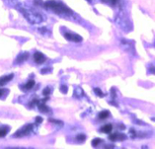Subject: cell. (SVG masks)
<instances>
[{"mask_svg": "<svg viewBox=\"0 0 155 149\" xmlns=\"http://www.w3.org/2000/svg\"><path fill=\"white\" fill-rule=\"evenodd\" d=\"M64 38L70 42H74V43H80L82 41V38H81L79 35L72 34V33H65L64 34Z\"/></svg>", "mask_w": 155, "mask_h": 149, "instance_id": "4", "label": "cell"}, {"mask_svg": "<svg viewBox=\"0 0 155 149\" xmlns=\"http://www.w3.org/2000/svg\"><path fill=\"white\" fill-rule=\"evenodd\" d=\"M76 138H77V140L79 141V142H83V141L86 139V136H85L84 134H79V135L76 137Z\"/></svg>", "mask_w": 155, "mask_h": 149, "instance_id": "17", "label": "cell"}, {"mask_svg": "<svg viewBox=\"0 0 155 149\" xmlns=\"http://www.w3.org/2000/svg\"><path fill=\"white\" fill-rule=\"evenodd\" d=\"M34 60L36 63L38 64H41L46 61V56L43 54L41 52H36L34 54Z\"/></svg>", "mask_w": 155, "mask_h": 149, "instance_id": "6", "label": "cell"}, {"mask_svg": "<svg viewBox=\"0 0 155 149\" xmlns=\"http://www.w3.org/2000/svg\"><path fill=\"white\" fill-rule=\"evenodd\" d=\"M45 7L48 9H50V10L54 11L56 14L58 15H64V16H70L72 15V11L64 5L63 3L59 1H55V0H50V1H47L45 4Z\"/></svg>", "mask_w": 155, "mask_h": 149, "instance_id": "2", "label": "cell"}, {"mask_svg": "<svg viewBox=\"0 0 155 149\" xmlns=\"http://www.w3.org/2000/svg\"><path fill=\"white\" fill-rule=\"evenodd\" d=\"M13 77H14L13 74H9V75H5V76H2V77H0V86L5 85L6 83H8L9 81L12 80Z\"/></svg>", "mask_w": 155, "mask_h": 149, "instance_id": "8", "label": "cell"}, {"mask_svg": "<svg viewBox=\"0 0 155 149\" xmlns=\"http://www.w3.org/2000/svg\"><path fill=\"white\" fill-rule=\"evenodd\" d=\"M100 142H102L101 139L100 138H96V139H94V140L92 141V145H93V146H97Z\"/></svg>", "mask_w": 155, "mask_h": 149, "instance_id": "18", "label": "cell"}, {"mask_svg": "<svg viewBox=\"0 0 155 149\" xmlns=\"http://www.w3.org/2000/svg\"><path fill=\"white\" fill-rule=\"evenodd\" d=\"M9 5L14 7L17 10H19L30 24H39V23L43 22L44 19H45L41 14L23 6L19 2V0H9Z\"/></svg>", "mask_w": 155, "mask_h": 149, "instance_id": "1", "label": "cell"}, {"mask_svg": "<svg viewBox=\"0 0 155 149\" xmlns=\"http://www.w3.org/2000/svg\"><path fill=\"white\" fill-rule=\"evenodd\" d=\"M35 86V81L34 80H29L28 82L25 84L24 87H22V89L24 90H31L32 88H33Z\"/></svg>", "mask_w": 155, "mask_h": 149, "instance_id": "12", "label": "cell"}, {"mask_svg": "<svg viewBox=\"0 0 155 149\" xmlns=\"http://www.w3.org/2000/svg\"><path fill=\"white\" fill-rule=\"evenodd\" d=\"M109 2H111V3H115V2H117V0H108Z\"/></svg>", "mask_w": 155, "mask_h": 149, "instance_id": "24", "label": "cell"}, {"mask_svg": "<svg viewBox=\"0 0 155 149\" xmlns=\"http://www.w3.org/2000/svg\"><path fill=\"white\" fill-rule=\"evenodd\" d=\"M50 122H54V123H58V125H62V122H59V120H50Z\"/></svg>", "mask_w": 155, "mask_h": 149, "instance_id": "21", "label": "cell"}, {"mask_svg": "<svg viewBox=\"0 0 155 149\" xmlns=\"http://www.w3.org/2000/svg\"><path fill=\"white\" fill-rule=\"evenodd\" d=\"M112 129H113V125H111V123H108V125H104V127H102L100 131L104 132V133H110V132L112 131Z\"/></svg>", "mask_w": 155, "mask_h": 149, "instance_id": "10", "label": "cell"}, {"mask_svg": "<svg viewBox=\"0 0 155 149\" xmlns=\"http://www.w3.org/2000/svg\"><path fill=\"white\" fill-rule=\"evenodd\" d=\"M83 91L80 89V88H77V89H76V91H75V97H78V98H80L81 96H82L83 95Z\"/></svg>", "mask_w": 155, "mask_h": 149, "instance_id": "15", "label": "cell"}, {"mask_svg": "<svg viewBox=\"0 0 155 149\" xmlns=\"http://www.w3.org/2000/svg\"><path fill=\"white\" fill-rule=\"evenodd\" d=\"M94 91H95V94H96L97 96H99V97H104V93H102V91L99 89V88H95Z\"/></svg>", "mask_w": 155, "mask_h": 149, "instance_id": "14", "label": "cell"}, {"mask_svg": "<svg viewBox=\"0 0 155 149\" xmlns=\"http://www.w3.org/2000/svg\"><path fill=\"white\" fill-rule=\"evenodd\" d=\"M28 57H29V52H22V53H20V54L17 56V59H16V60H15V62H14V63H15V64L23 63L25 60L28 59Z\"/></svg>", "mask_w": 155, "mask_h": 149, "instance_id": "5", "label": "cell"}, {"mask_svg": "<svg viewBox=\"0 0 155 149\" xmlns=\"http://www.w3.org/2000/svg\"><path fill=\"white\" fill-rule=\"evenodd\" d=\"M46 101H48V98H46L44 101H39V103H38V107H39V111L41 112V113H48V111H50V109L48 108L47 106L45 105V102Z\"/></svg>", "mask_w": 155, "mask_h": 149, "instance_id": "7", "label": "cell"}, {"mask_svg": "<svg viewBox=\"0 0 155 149\" xmlns=\"http://www.w3.org/2000/svg\"><path fill=\"white\" fill-rule=\"evenodd\" d=\"M43 122V118L41 117H37L36 118V125H40Z\"/></svg>", "mask_w": 155, "mask_h": 149, "instance_id": "19", "label": "cell"}, {"mask_svg": "<svg viewBox=\"0 0 155 149\" xmlns=\"http://www.w3.org/2000/svg\"><path fill=\"white\" fill-rule=\"evenodd\" d=\"M111 140H124L126 138V135H124L122 133H114L110 136Z\"/></svg>", "mask_w": 155, "mask_h": 149, "instance_id": "9", "label": "cell"}, {"mask_svg": "<svg viewBox=\"0 0 155 149\" xmlns=\"http://www.w3.org/2000/svg\"><path fill=\"white\" fill-rule=\"evenodd\" d=\"M9 129H10V127H7V125H4V127H0V138L1 137H4L6 135L7 133H8Z\"/></svg>", "mask_w": 155, "mask_h": 149, "instance_id": "11", "label": "cell"}, {"mask_svg": "<svg viewBox=\"0 0 155 149\" xmlns=\"http://www.w3.org/2000/svg\"><path fill=\"white\" fill-rule=\"evenodd\" d=\"M50 91H52V89H50V87H46L43 91V94L45 95V96H48V95L50 94Z\"/></svg>", "mask_w": 155, "mask_h": 149, "instance_id": "16", "label": "cell"}, {"mask_svg": "<svg viewBox=\"0 0 155 149\" xmlns=\"http://www.w3.org/2000/svg\"><path fill=\"white\" fill-rule=\"evenodd\" d=\"M61 91L62 93H64V94H65V93L67 92V87H66V86H64V85H62L61 87Z\"/></svg>", "mask_w": 155, "mask_h": 149, "instance_id": "20", "label": "cell"}, {"mask_svg": "<svg viewBox=\"0 0 155 149\" xmlns=\"http://www.w3.org/2000/svg\"><path fill=\"white\" fill-rule=\"evenodd\" d=\"M152 120H154V122H155V118H152Z\"/></svg>", "mask_w": 155, "mask_h": 149, "instance_id": "25", "label": "cell"}, {"mask_svg": "<svg viewBox=\"0 0 155 149\" xmlns=\"http://www.w3.org/2000/svg\"><path fill=\"white\" fill-rule=\"evenodd\" d=\"M33 130H34V125L30 123V125H25V127H23L21 129L18 130V131L14 134V136L15 137H23V136L29 135Z\"/></svg>", "mask_w": 155, "mask_h": 149, "instance_id": "3", "label": "cell"}, {"mask_svg": "<svg viewBox=\"0 0 155 149\" xmlns=\"http://www.w3.org/2000/svg\"><path fill=\"white\" fill-rule=\"evenodd\" d=\"M109 116H110V113H109L108 111H103V112H101V113L99 114V118L104 120V118H107Z\"/></svg>", "mask_w": 155, "mask_h": 149, "instance_id": "13", "label": "cell"}, {"mask_svg": "<svg viewBox=\"0 0 155 149\" xmlns=\"http://www.w3.org/2000/svg\"><path fill=\"white\" fill-rule=\"evenodd\" d=\"M5 91H6V90H2V89H0V98L3 96V93L5 92Z\"/></svg>", "mask_w": 155, "mask_h": 149, "instance_id": "23", "label": "cell"}, {"mask_svg": "<svg viewBox=\"0 0 155 149\" xmlns=\"http://www.w3.org/2000/svg\"><path fill=\"white\" fill-rule=\"evenodd\" d=\"M50 68H46V69H43V70H41V73H47V72H50Z\"/></svg>", "mask_w": 155, "mask_h": 149, "instance_id": "22", "label": "cell"}]
</instances>
